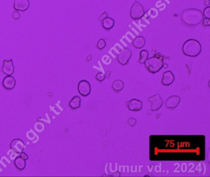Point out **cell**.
<instances>
[{
    "mask_svg": "<svg viewBox=\"0 0 210 177\" xmlns=\"http://www.w3.org/2000/svg\"><path fill=\"white\" fill-rule=\"evenodd\" d=\"M182 21L188 26H197L203 20V13L197 9L189 8L183 11L181 14Z\"/></svg>",
    "mask_w": 210,
    "mask_h": 177,
    "instance_id": "cell-1",
    "label": "cell"
},
{
    "mask_svg": "<svg viewBox=\"0 0 210 177\" xmlns=\"http://www.w3.org/2000/svg\"><path fill=\"white\" fill-rule=\"evenodd\" d=\"M201 51V45L200 43L195 39H189L182 46L183 53L189 57H196Z\"/></svg>",
    "mask_w": 210,
    "mask_h": 177,
    "instance_id": "cell-2",
    "label": "cell"
},
{
    "mask_svg": "<svg viewBox=\"0 0 210 177\" xmlns=\"http://www.w3.org/2000/svg\"><path fill=\"white\" fill-rule=\"evenodd\" d=\"M144 64L147 70L152 73H155L159 72L164 65L163 59L157 56L147 58Z\"/></svg>",
    "mask_w": 210,
    "mask_h": 177,
    "instance_id": "cell-3",
    "label": "cell"
},
{
    "mask_svg": "<svg viewBox=\"0 0 210 177\" xmlns=\"http://www.w3.org/2000/svg\"><path fill=\"white\" fill-rule=\"evenodd\" d=\"M144 8L141 4L135 1L130 10V16L134 20L142 18L144 15Z\"/></svg>",
    "mask_w": 210,
    "mask_h": 177,
    "instance_id": "cell-4",
    "label": "cell"
},
{
    "mask_svg": "<svg viewBox=\"0 0 210 177\" xmlns=\"http://www.w3.org/2000/svg\"><path fill=\"white\" fill-rule=\"evenodd\" d=\"M78 91L83 96H88L91 91V86L89 81L86 80H81L78 85Z\"/></svg>",
    "mask_w": 210,
    "mask_h": 177,
    "instance_id": "cell-5",
    "label": "cell"
},
{
    "mask_svg": "<svg viewBox=\"0 0 210 177\" xmlns=\"http://www.w3.org/2000/svg\"><path fill=\"white\" fill-rule=\"evenodd\" d=\"M131 51L127 48H124L120 51L118 55V61L120 64L123 65H126L128 64V62L130 58L131 57Z\"/></svg>",
    "mask_w": 210,
    "mask_h": 177,
    "instance_id": "cell-6",
    "label": "cell"
},
{
    "mask_svg": "<svg viewBox=\"0 0 210 177\" xmlns=\"http://www.w3.org/2000/svg\"><path fill=\"white\" fill-rule=\"evenodd\" d=\"M148 101L151 103V109L152 111H157L161 108L163 101L159 94H155L147 99Z\"/></svg>",
    "mask_w": 210,
    "mask_h": 177,
    "instance_id": "cell-7",
    "label": "cell"
},
{
    "mask_svg": "<svg viewBox=\"0 0 210 177\" xmlns=\"http://www.w3.org/2000/svg\"><path fill=\"white\" fill-rule=\"evenodd\" d=\"M25 145L24 142L21 139H14L10 144V148L16 154H21L25 149Z\"/></svg>",
    "mask_w": 210,
    "mask_h": 177,
    "instance_id": "cell-8",
    "label": "cell"
},
{
    "mask_svg": "<svg viewBox=\"0 0 210 177\" xmlns=\"http://www.w3.org/2000/svg\"><path fill=\"white\" fill-rule=\"evenodd\" d=\"M126 106L131 111L138 112L142 108V102L137 99H132L126 103Z\"/></svg>",
    "mask_w": 210,
    "mask_h": 177,
    "instance_id": "cell-9",
    "label": "cell"
},
{
    "mask_svg": "<svg viewBox=\"0 0 210 177\" xmlns=\"http://www.w3.org/2000/svg\"><path fill=\"white\" fill-rule=\"evenodd\" d=\"M30 6L29 0H15L14 3V8L18 11H25Z\"/></svg>",
    "mask_w": 210,
    "mask_h": 177,
    "instance_id": "cell-10",
    "label": "cell"
},
{
    "mask_svg": "<svg viewBox=\"0 0 210 177\" xmlns=\"http://www.w3.org/2000/svg\"><path fill=\"white\" fill-rule=\"evenodd\" d=\"M16 79L11 75H7L3 80V86L6 90H11L16 86Z\"/></svg>",
    "mask_w": 210,
    "mask_h": 177,
    "instance_id": "cell-11",
    "label": "cell"
},
{
    "mask_svg": "<svg viewBox=\"0 0 210 177\" xmlns=\"http://www.w3.org/2000/svg\"><path fill=\"white\" fill-rule=\"evenodd\" d=\"M3 73L7 75H12L14 72V66L13 64V61L12 59L10 61L4 60L3 66L2 69Z\"/></svg>",
    "mask_w": 210,
    "mask_h": 177,
    "instance_id": "cell-12",
    "label": "cell"
},
{
    "mask_svg": "<svg viewBox=\"0 0 210 177\" xmlns=\"http://www.w3.org/2000/svg\"><path fill=\"white\" fill-rule=\"evenodd\" d=\"M181 101V98L176 95H173L169 97L165 103L166 108L168 109H174L176 108Z\"/></svg>",
    "mask_w": 210,
    "mask_h": 177,
    "instance_id": "cell-13",
    "label": "cell"
},
{
    "mask_svg": "<svg viewBox=\"0 0 210 177\" xmlns=\"http://www.w3.org/2000/svg\"><path fill=\"white\" fill-rule=\"evenodd\" d=\"M174 81V75L170 70L166 71L163 74L161 83L163 85L169 86Z\"/></svg>",
    "mask_w": 210,
    "mask_h": 177,
    "instance_id": "cell-14",
    "label": "cell"
},
{
    "mask_svg": "<svg viewBox=\"0 0 210 177\" xmlns=\"http://www.w3.org/2000/svg\"><path fill=\"white\" fill-rule=\"evenodd\" d=\"M115 21L114 19L111 18H106L102 20V27L106 30H110L114 26Z\"/></svg>",
    "mask_w": 210,
    "mask_h": 177,
    "instance_id": "cell-15",
    "label": "cell"
},
{
    "mask_svg": "<svg viewBox=\"0 0 210 177\" xmlns=\"http://www.w3.org/2000/svg\"><path fill=\"white\" fill-rule=\"evenodd\" d=\"M14 165L19 170H23L26 166V160L23 159L21 156L18 157L14 160Z\"/></svg>",
    "mask_w": 210,
    "mask_h": 177,
    "instance_id": "cell-16",
    "label": "cell"
},
{
    "mask_svg": "<svg viewBox=\"0 0 210 177\" xmlns=\"http://www.w3.org/2000/svg\"><path fill=\"white\" fill-rule=\"evenodd\" d=\"M133 46L138 49H141L143 47H144L145 45H146V40L145 38L142 37V36H139V37H137L136 38H135V39L133 40Z\"/></svg>",
    "mask_w": 210,
    "mask_h": 177,
    "instance_id": "cell-17",
    "label": "cell"
},
{
    "mask_svg": "<svg viewBox=\"0 0 210 177\" xmlns=\"http://www.w3.org/2000/svg\"><path fill=\"white\" fill-rule=\"evenodd\" d=\"M81 98L78 96H74L69 102V106L72 109H76L81 106Z\"/></svg>",
    "mask_w": 210,
    "mask_h": 177,
    "instance_id": "cell-18",
    "label": "cell"
},
{
    "mask_svg": "<svg viewBox=\"0 0 210 177\" xmlns=\"http://www.w3.org/2000/svg\"><path fill=\"white\" fill-rule=\"evenodd\" d=\"M123 88L124 83L120 80H116L112 83V88L117 92L122 91L123 89Z\"/></svg>",
    "mask_w": 210,
    "mask_h": 177,
    "instance_id": "cell-19",
    "label": "cell"
},
{
    "mask_svg": "<svg viewBox=\"0 0 210 177\" xmlns=\"http://www.w3.org/2000/svg\"><path fill=\"white\" fill-rule=\"evenodd\" d=\"M139 62L140 64H144L145 61L147 60V59L148 58L149 56V52L147 50H142L140 52L139 54Z\"/></svg>",
    "mask_w": 210,
    "mask_h": 177,
    "instance_id": "cell-20",
    "label": "cell"
},
{
    "mask_svg": "<svg viewBox=\"0 0 210 177\" xmlns=\"http://www.w3.org/2000/svg\"><path fill=\"white\" fill-rule=\"evenodd\" d=\"M106 46V42L103 39H100L97 44V47L99 49H103Z\"/></svg>",
    "mask_w": 210,
    "mask_h": 177,
    "instance_id": "cell-21",
    "label": "cell"
},
{
    "mask_svg": "<svg viewBox=\"0 0 210 177\" xmlns=\"http://www.w3.org/2000/svg\"><path fill=\"white\" fill-rule=\"evenodd\" d=\"M105 78H106V75H105L104 73H103L102 72H99L96 74L95 76V78L97 80H98L99 81H102L105 80Z\"/></svg>",
    "mask_w": 210,
    "mask_h": 177,
    "instance_id": "cell-22",
    "label": "cell"
},
{
    "mask_svg": "<svg viewBox=\"0 0 210 177\" xmlns=\"http://www.w3.org/2000/svg\"><path fill=\"white\" fill-rule=\"evenodd\" d=\"M203 15L205 17V18L210 19V7L208 6L206 7L203 11Z\"/></svg>",
    "mask_w": 210,
    "mask_h": 177,
    "instance_id": "cell-23",
    "label": "cell"
},
{
    "mask_svg": "<svg viewBox=\"0 0 210 177\" xmlns=\"http://www.w3.org/2000/svg\"><path fill=\"white\" fill-rule=\"evenodd\" d=\"M128 122L129 124V125L131 127H134L136 123H137V120L134 119V118H130L128 120Z\"/></svg>",
    "mask_w": 210,
    "mask_h": 177,
    "instance_id": "cell-24",
    "label": "cell"
},
{
    "mask_svg": "<svg viewBox=\"0 0 210 177\" xmlns=\"http://www.w3.org/2000/svg\"><path fill=\"white\" fill-rule=\"evenodd\" d=\"M13 18L15 19V20H18L19 19H20L21 18V15L18 12V11H15L13 14Z\"/></svg>",
    "mask_w": 210,
    "mask_h": 177,
    "instance_id": "cell-25",
    "label": "cell"
},
{
    "mask_svg": "<svg viewBox=\"0 0 210 177\" xmlns=\"http://www.w3.org/2000/svg\"><path fill=\"white\" fill-rule=\"evenodd\" d=\"M203 25L204 26H210V19L205 18V19L203 20Z\"/></svg>",
    "mask_w": 210,
    "mask_h": 177,
    "instance_id": "cell-26",
    "label": "cell"
},
{
    "mask_svg": "<svg viewBox=\"0 0 210 177\" xmlns=\"http://www.w3.org/2000/svg\"><path fill=\"white\" fill-rule=\"evenodd\" d=\"M108 17V14L106 12H104L100 16V20L102 21L103 19H104L105 18H106Z\"/></svg>",
    "mask_w": 210,
    "mask_h": 177,
    "instance_id": "cell-27",
    "label": "cell"
},
{
    "mask_svg": "<svg viewBox=\"0 0 210 177\" xmlns=\"http://www.w3.org/2000/svg\"><path fill=\"white\" fill-rule=\"evenodd\" d=\"M21 156L23 158V159H24L25 160H28L29 159V156H28V155L27 154H26V153H25V152H21Z\"/></svg>",
    "mask_w": 210,
    "mask_h": 177,
    "instance_id": "cell-28",
    "label": "cell"
},
{
    "mask_svg": "<svg viewBox=\"0 0 210 177\" xmlns=\"http://www.w3.org/2000/svg\"><path fill=\"white\" fill-rule=\"evenodd\" d=\"M113 176H120V173L119 171L115 172V173H114Z\"/></svg>",
    "mask_w": 210,
    "mask_h": 177,
    "instance_id": "cell-29",
    "label": "cell"
},
{
    "mask_svg": "<svg viewBox=\"0 0 210 177\" xmlns=\"http://www.w3.org/2000/svg\"><path fill=\"white\" fill-rule=\"evenodd\" d=\"M204 4L206 6L209 5V0H204Z\"/></svg>",
    "mask_w": 210,
    "mask_h": 177,
    "instance_id": "cell-30",
    "label": "cell"
}]
</instances>
